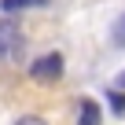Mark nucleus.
<instances>
[{
	"instance_id": "f257e3e1",
	"label": "nucleus",
	"mask_w": 125,
	"mask_h": 125,
	"mask_svg": "<svg viewBox=\"0 0 125 125\" xmlns=\"http://www.w3.org/2000/svg\"><path fill=\"white\" fill-rule=\"evenodd\" d=\"M30 77H33V81H59V77H62V55H59V52L41 55L33 66H30Z\"/></svg>"
},
{
	"instance_id": "f03ea898",
	"label": "nucleus",
	"mask_w": 125,
	"mask_h": 125,
	"mask_svg": "<svg viewBox=\"0 0 125 125\" xmlns=\"http://www.w3.org/2000/svg\"><path fill=\"white\" fill-rule=\"evenodd\" d=\"M19 52H22V30L11 19H4V22H0V55H4V59H15Z\"/></svg>"
},
{
	"instance_id": "7ed1b4c3",
	"label": "nucleus",
	"mask_w": 125,
	"mask_h": 125,
	"mask_svg": "<svg viewBox=\"0 0 125 125\" xmlns=\"http://www.w3.org/2000/svg\"><path fill=\"white\" fill-rule=\"evenodd\" d=\"M77 125H99V107H96V99H81V107H77Z\"/></svg>"
},
{
	"instance_id": "20e7f679",
	"label": "nucleus",
	"mask_w": 125,
	"mask_h": 125,
	"mask_svg": "<svg viewBox=\"0 0 125 125\" xmlns=\"http://www.w3.org/2000/svg\"><path fill=\"white\" fill-rule=\"evenodd\" d=\"M37 4H48V0H0V11L15 15V11H26V8H37Z\"/></svg>"
},
{
	"instance_id": "39448f33",
	"label": "nucleus",
	"mask_w": 125,
	"mask_h": 125,
	"mask_svg": "<svg viewBox=\"0 0 125 125\" xmlns=\"http://www.w3.org/2000/svg\"><path fill=\"white\" fill-rule=\"evenodd\" d=\"M110 41H114L118 48H125V15L114 19V26H110Z\"/></svg>"
},
{
	"instance_id": "423d86ee",
	"label": "nucleus",
	"mask_w": 125,
	"mask_h": 125,
	"mask_svg": "<svg viewBox=\"0 0 125 125\" xmlns=\"http://www.w3.org/2000/svg\"><path fill=\"white\" fill-rule=\"evenodd\" d=\"M110 107H114V114H125V92H121V88L110 92Z\"/></svg>"
},
{
	"instance_id": "0eeeda50",
	"label": "nucleus",
	"mask_w": 125,
	"mask_h": 125,
	"mask_svg": "<svg viewBox=\"0 0 125 125\" xmlns=\"http://www.w3.org/2000/svg\"><path fill=\"white\" fill-rule=\"evenodd\" d=\"M15 125H48V121H44V118H37V114H26V118H19Z\"/></svg>"
},
{
	"instance_id": "6e6552de",
	"label": "nucleus",
	"mask_w": 125,
	"mask_h": 125,
	"mask_svg": "<svg viewBox=\"0 0 125 125\" xmlns=\"http://www.w3.org/2000/svg\"><path fill=\"white\" fill-rule=\"evenodd\" d=\"M118 88H125V70H121V74H118Z\"/></svg>"
}]
</instances>
